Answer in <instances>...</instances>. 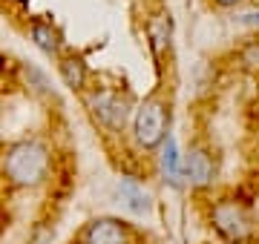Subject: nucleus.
<instances>
[{"label": "nucleus", "instance_id": "obj_1", "mask_svg": "<svg viewBox=\"0 0 259 244\" xmlns=\"http://www.w3.org/2000/svg\"><path fill=\"white\" fill-rule=\"evenodd\" d=\"M55 167V152L44 138H18L0 150V175L15 190L44 187Z\"/></svg>", "mask_w": 259, "mask_h": 244}, {"label": "nucleus", "instance_id": "obj_2", "mask_svg": "<svg viewBox=\"0 0 259 244\" xmlns=\"http://www.w3.org/2000/svg\"><path fill=\"white\" fill-rule=\"evenodd\" d=\"M83 106L101 130L107 132H124L130 121H133V112H136V101L130 92H121L115 86H93L81 95Z\"/></svg>", "mask_w": 259, "mask_h": 244}, {"label": "nucleus", "instance_id": "obj_8", "mask_svg": "<svg viewBox=\"0 0 259 244\" xmlns=\"http://www.w3.org/2000/svg\"><path fill=\"white\" fill-rule=\"evenodd\" d=\"M161 155H158V169H161V178H164L167 187L182 190L185 187V155L179 152V144L173 135H167L164 144L158 147Z\"/></svg>", "mask_w": 259, "mask_h": 244}, {"label": "nucleus", "instance_id": "obj_3", "mask_svg": "<svg viewBox=\"0 0 259 244\" xmlns=\"http://www.w3.org/2000/svg\"><path fill=\"white\" fill-rule=\"evenodd\" d=\"M133 141L144 152H156L170 135V101L161 92L147 95L133 112Z\"/></svg>", "mask_w": 259, "mask_h": 244}, {"label": "nucleus", "instance_id": "obj_4", "mask_svg": "<svg viewBox=\"0 0 259 244\" xmlns=\"http://www.w3.org/2000/svg\"><path fill=\"white\" fill-rule=\"evenodd\" d=\"M210 227L228 244H253L256 241V221L245 201L222 198L210 207Z\"/></svg>", "mask_w": 259, "mask_h": 244}, {"label": "nucleus", "instance_id": "obj_5", "mask_svg": "<svg viewBox=\"0 0 259 244\" xmlns=\"http://www.w3.org/2000/svg\"><path fill=\"white\" fill-rule=\"evenodd\" d=\"M139 230L121 216H98L90 218L78 230L72 244H136Z\"/></svg>", "mask_w": 259, "mask_h": 244}, {"label": "nucleus", "instance_id": "obj_6", "mask_svg": "<svg viewBox=\"0 0 259 244\" xmlns=\"http://www.w3.org/2000/svg\"><path fill=\"white\" fill-rule=\"evenodd\" d=\"M216 175H219V169H216V158H213L210 147L204 141H193L185 152V184L204 193L213 187Z\"/></svg>", "mask_w": 259, "mask_h": 244}, {"label": "nucleus", "instance_id": "obj_7", "mask_svg": "<svg viewBox=\"0 0 259 244\" xmlns=\"http://www.w3.org/2000/svg\"><path fill=\"white\" fill-rule=\"evenodd\" d=\"M55 60H58V78L69 92L83 95L90 89V64H87V57L78 55V52H64Z\"/></svg>", "mask_w": 259, "mask_h": 244}, {"label": "nucleus", "instance_id": "obj_11", "mask_svg": "<svg viewBox=\"0 0 259 244\" xmlns=\"http://www.w3.org/2000/svg\"><path fill=\"white\" fill-rule=\"evenodd\" d=\"M20 78L32 95H40V98H52V81L49 75L35 64H20Z\"/></svg>", "mask_w": 259, "mask_h": 244}, {"label": "nucleus", "instance_id": "obj_10", "mask_svg": "<svg viewBox=\"0 0 259 244\" xmlns=\"http://www.w3.org/2000/svg\"><path fill=\"white\" fill-rule=\"evenodd\" d=\"M29 40H32L47 57L64 55V35L58 32V26H52V20H44V18L32 20V23H29Z\"/></svg>", "mask_w": 259, "mask_h": 244}, {"label": "nucleus", "instance_id": "obj_13", "mask_svg": "<svg viewBox=\"0 0 259 244\" xmlns=\"http://www.w3.org/2000/svg\"><path fill=\"white\" fill-rule=\"evenodd\" d=\"M216 6H222V9H233V6H239L242 0H213Z\"/></svg>", "mask_w": 259, "mask_h": 244}, {"label": "nucleus", "instance_id": "obj_12", "mask_svg": "<svg viewBox=\"0 0 259 244\" xmlns=\"http://www.w3.org/2000/svg\"><path fill=\"white\" fill-rule=\"evenodd\" d=\"M236 23H242V26H259V9L239 15V18H236Z\"/></svg>", "mask_w": 259, "mask_h": 244}, {"label": "nucleus", "instance_id": "obj_9", "mask_svg": "<svg viewBox=\"0 0 259 244\" xmlns=\"http://www.w3.org/2000/svg\"><path fill=\"white\" fill-rule=\"evenodd\" d=\"M115 193H118L121 204L127 207L130 213H136V216H150V213H153V196L144 190V184H141L139 178H133V175L118 178Z\"/></svg>", "mask_w": 259, "mask_h": 244}]
</instances>
